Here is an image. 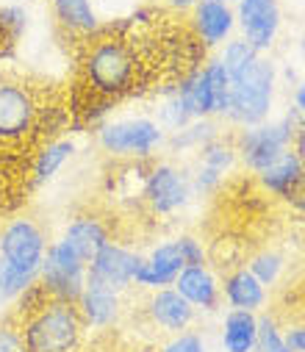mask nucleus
<instances>
[{"instance_id":"1","label":"nucleus","mask_w":305,"mask_h":352,"mask_svg":"<svg viewBox=\"0 0 305 352\" xmlns=\"http://www.w3.org/2000/svg\"><path fill=\"white\" fill-rule=\"evenodd\" d=\"M81 72L86 86L103 100H117L128 95L139 78V56L123 36H94L86 47Z\"/></svg>"},{"instance_id":"2","label":"nucleus","mask_w":305,"mask_h":352,"mask_svg":"<svg viewBox=\"0 0 305 352\" xmlns=\"http://www.w3.org/2000/svg\"><path fill=\"white\" fill-rule=\"evenodd\" d=\"M94 144L114 161H150L167 147V131L150 114L112 117L103 120L94 131Z\"/></svg>"},{"instance_id":"3","label":"nucleus","mask_w":305,"mask_h":352,"mask_svg":"<svg viewBox=\"0 0 305 352\" xmlns=\"http://www.w3.org/2000/svg\"><path fill=\"white\" fill-rule=\"evenodd\" d=\"M231 109H228V122L239 128L258 125L272 117L275 111V98H277V64L266 56H258L244 72L231 78Z\"/></svg>"},{"instance_id":"4","label":"nucleus","mask_w":305,"mask_h":352,"mask_svg":"<svg viewBox=\"0 0 305 352\" xmlns=\"http://www.w3.org/2000/svg\"><path fill=\"white\" fill-rule=\"evenodd\" d=\"M25 352H78L83 341V322L75 302L48 300L20 319Z\"/></svg>"},{"instance_id":"5","label":"nucleus","mask_w":305,"mask_h":352,"mask_svg":"<svg viewBox=\"0 0 305 352\" xmlns=\"http://www.w3.org/2000/svg\"><path fill=\"white\" fill-rule=\"evenodd\" d=\"M299 125H302V120L291 109H286V114H280V117H269L258 125L239 128L233 136L239 164L247 172L258 175L264 166H269L275 158H280L286 150H291V142H294Z\"/></svg>"},{"instance_id":"6","label":"nucleus","mask_w":305,"mask_h":352,"mask_svg":"<svg viewBox=\"0 0 305 352\" xmlns=\"http://www.w3.org/2000/svg\"><path fill=\"white\" fill-rule=\"evenodd\" d=\"M191 169L178 161H153L142 175V200L153 217H175L194 200Z\"/></svg>"},{"instance_id":"7","label":"nucleus","mask_w":305,"mask_h":352,"mask_svg":"<svg viewBox=\"0 0 305 352\" xmlns=\"http://www.w3.org/2000/svg\"><path fill=\"white\" fill-rule=\"evenodd\" d=\"M86 267L89 263L59 236L48 244L45 261L39 267V286L48 294V300L59 302H75L86 286Z\"/></svg>"},{"instance_id":"8","label":"nucleus","mask_w":305,"mask_h":352,"mask_svg":"<svg viewBox=\"0 0 305 352\" xmlns=\"http://www.w3.org/2000/svg\"><path fill=\"white\" fill-rule=\"evenodd\" d=\"M48 244L50 239L34 217H14L0 228V258L23 272L39 275Z\"/></svg>"},{"instance_id":"9","label":"nucleus","mask_w":305,"mask_h":352,"mask_svg":"<svg viewBox=\"0 0 305 352\" xmlns=\"http://www.w3.org/2000/svg\"><path fill=\"white\" fill-rule=\"evenodd\" d=\"M39 120V103L31 86L14 78L0 80V144H17L31 136Z\"/></svg>"},{"instance_id":"10","label":"nucleus","mask_w":305,"mask_h":352,"mask_svg":"<svg viewBox=\"0 0 305 352\" xmlns=\"http://www.w3.org/2000/svg\"><path fill=\"white\" fill-rule=\"evenodd\" d=\"M236 12V34L253 45L261 56H266L283 28V6L280 0H239Z\"/></svg>"},{"instance_id":"11","label":"nucleus","mask_w":305,"mask_h":352,"mask_svg":"<svg viewBox=\"0 0 305 352\" xmlns=\"http://www.w3.org/2000/svg\"><path fill=\"white\" fill-rule=\"evenodd\" d=\"M139 267H142V252L112 239L103 250L89 261L86 275H89V280H97V283L112 286V289L125 294L128 289H134Z\"/></svg>"},{"instance_id":"12","label":"nucleus","mask_w":305,"mask_h":352,"mask_svg":"<svg viewBox=\"0 0 305 352\" xmlns=\"http://www.w3.org/2000/svg\"><path fill=\"white\" fill-rule=\"evenodd\" d=\"M194 155L197 158H194V164L189 169H191V186H194L197 197L214 195L225 184V175L233 172L236 164H239L233 139H225V136H217L214 142H209Z\"/></svg>"},{"instance_id":"13","label":"nucleus","mask_w":305,"mask_h":352,"mask_svg":"<svg viewBox=\"0 0 305 352\" xmlns=\"http://www.w3.org/2000/svg\"><path fill=\"white\" fill-rule=\"evenodd\" d=\"M189 28L200 47L220 50L236 36V12L225 0H197L189 12Z\"/></svg>"},{"instance_id":"14","label":"nucleus","mask_w":305,"mask_h":352,"mask_svg":"<svg viewBox=\"0 0 305 352\" xmlns=\"http://www.w3.org/2000/svg\"><path fill=\"white\" fill-rule=\"evenodd\" d=\"M75 308L86 330H112L125 316V297L112 286L86 278V286L75 300Z\"/></svg>"},{"instance_id":"15","label":"nucleus","mask_w":305,"mask_h":352,"mask_svg":"<svg viewBox=\"0 0 305 352\" xmlns=\"http://www.w3.org/2000/svg\"><path fill=\"white\" fill-rule=\"evenodd\" d=\"M183 267L186 263L180 258V250H178L175 239H164V241L153 244L147 252H142V267L136 272V283L134 286L145 289V292L169 289Z\"/></svg>"},{"instance_id":"16","label":"nucleus","mask_w":305,"mask_h":352,"mask_svg":"<svg viewBox=\"0 0 305 352\" xmlns=\"http://www.w3.org/2000/svg\"><path fill=\"white\" fill-rule=\"evenodd\" d=\"M172 289L200 314H214L222 302V289H220V275L209 267V263H200V267H183L180 275L175 278Z\"/></svg>"},{"instance_id":"17","label":"nucleus","mask_w":305,"mask_h":352,"mask_svg":"<svg viewBox=\"0 0 305 352\" xmlns=\"http://www.w3.org/2000/svg\"><path fill=\"white\" fill-rule=\"evenodd\" d=\"M145 314H147L150 324L158 327V330L167 333V336L191 330V324H194V319H197V311H194L172 286H169V289L150 292V297H147V302H145Z\"/></svg>"},{"instance_id":"18","label":"nucleus","mask_w":305,"mask_h":352,"mask_svg":"<svg viewBox=\"0 0 305 352\" xmlns=\"http://www.w3.org/2000/svg\"><path fill=\"white\" fill-rule=\"evenodd\" d=\"M61 239L89 263L100 250L112 241V230H109L106 219H100L92 211H81V214H72L67 219V225L61 230Z\"/></svg>"},{"instance_id":"19","label":"nucleus","mask_w":305,"mask_h":352,"mask_svg":"<svg viewBox=\"0 0 305 352\" xmlns=\"http://www.w3.org/2000/svg\"><path fill=\"white\" fill-rule=\"evenodd\" d=\"M222 300L228 302V311H247V314H261L269 300V289L253 278L247 267H233L222 280Z\"/></svg>"},{"instance_id":"20","label":"nucleus","mask_w":305,"mask_h":352,"mask_svg":"<svg viewBox=\"0 0 305 352\" xmlns=\"http://www.w3.org/2000/svg\"><path fill=\"white\" fill-rule=\"evenodd\" d=\"M75 153H78V142L72 136H56L45 142L31 164V186L39 189V186L53 184L59 178V172L75 158Z\"/></svg>"},{"instance_id":"21","label":"nucleus","mask_w":305,"mask_h":352,"mask_svg":"<svg viewBox=\"0 0 305 352\" xmlns=\"http://www.w3.org/2000/svg\"><path fill=\"white\" fill-rule=\"evenodd\" d=\"M172 86H175V95L180 98V103L186 106L191 120H217L209 80H206V75H202V64L189 67Z\"/></svg>"},{"instance_id":"22","label":"nucleus","mask_w":305,"mask_h":352,"mask_svg":"<svg viewBox=\"0 0 305 352\" xmlns=\"http://www.w3.org/2000/svg\"><path fill=\"white\" fill-rule=\"evenodd\" d=\"M50 12L59 28L75 36H97L103 31L94 0H50Z\"/></svg>"},{"instance_id":"23","label":"nucleus","mask_w":305,"mask_h":352,"mask_svg":"<svg viewBox=\"0 0 305 352\" xmlns=\"http://www.w3.org/2000/svg\"><path fill=\"white\" fill-rule=\"evenodd\" d=\"M302 166L297 161V155L291 150H286L280 158H275L269 166H264L258 175H255V181L258 186L272 195V197H280V200H288V195L302 184Z\"/></svg>"},{"instance_id":"24","label":"nucleus","mask_w":305,"mask_h":352,"mask_svg":"<svg viewBox=\"0 0 305 352\" xmlns=\"http://www.w3.org/2000/svg\"><path fill=\"white\" fill-rule=\"evenodd\" d=\"M258 338V314L247 311H228L220 327V346L222 352H255Z\"/></svg>"},{"instance_id":"25","label":"nucleus","mask_w":305,"mask_h":352,"mask_svg":"<svg viewBox=\"0 0 305 352\" xmlns=\"http://www.w3.org/2000/svg\"><path fill=\"white\" fill-rule=\"evenodd\" d=\"M217 136H222V131L217 128L214 120H191L189 125H183L180 131H172L167 133V147L172 155H180V153H197L202 150L209 142H214Z\"/></svg>"},{"instance_id":"26","label":"nucleus","mask_w":305,"mask_h":352,"mask_svg":"<svg viewBox=\"0 0 305 352\" xmlns=\"http://www.w3.org/2000/svg\"><path fill=\"white\" fill-rule=\"evenodd\" d=\"M39 275H31V272H23L17 267H12L9 261L0 258V311H6V308H14L23 294L36 286Z\"/></svg>"},{"instance_id":"27","label":"nucleus","mask_w":305,"mask_h":352,"mask_svg":"<svg viewBox=\"0 0 305 352\" xmlns=\"http://www.w3.org/2000/svg\"><path fill=\"white\" fill-rule=\"evenodd\" d=\"M202 75H206V80H209V89H211V100H214L217 117L225 120V117H228V109H231V86H233V80H231L225 64H222L217 56H211V58L202 61Z\"/></svg>"},{"instance_id":"28","label":"nucleus","mask_w":305,"mask_h":352,"mask_svg":"<svg viewBox=\"0 0 305 352\" xmlns=\"http://www.w3.org/2000/svg\"><path fill=\"white\" fill-rule=\"evenodd\" d=\"M244 267L253 272V278L258 283L272 289L275 283H280V278L286 272V255L280 250H275V247H264V250H258V252H253L247 258Z\"/></svg>"},{"instance_id":"29","label":"nucleus","mask_w":305,"mask_h":352,"mask_svg":"<svg viewBox=\"0 0 305 352\" xmlns=\"http://www.w3.org/2000/svg\"><path fill=\"white\" fill-rule=\"evenodd\" d=\"M156 122H158L167 133L180 131L183 125L191 122L186 106H183L180 98L175 95V86H167V89H164V95H161V100H158V109H156Z\"/></svg>"},{"instance_id":"30","label":"nucleus","mask_w":305,"mask_h":352,"mask_svg":"<svg viewBox=\"0 0 305 352\" xmlns=\"http://www.w3.org/2000/svg\"><path fill=\"white\" fill-rule=\"evenodd\" d=\"M258 56H261V53H258L253 45H247L242 36L228 39V42L220 47V53H217V58L225 64V69H228V75H231V78H236L239 72H244V69H247Z\"/></svg>"},{"instance_id":"31","label":"nucleus","mask_w":305,"mask_h":352,"mask_svg":"<svg viewBox=\"0 0 305 352\" xmlns=\"http://www.w3.org/2000/svg\"><path fill=\"white\" fill-rule=\"evenodd\" d=\"M255 352H291L286 344V333L272 314H258V338Z\"/></svg>"},{"instance_id":"32","label":"nucleus","mask_w":305,"mask_h":352,"mask_svg":"<svg viewBox=\"0 0 305 352\" xmlns=\"http://www.w3.org/2000/svg\"><path fill=\"white\" fill-rule=\"evenodd\" d=\"M28 12L25 6L20 3H6V6H0V34H3L6 39L17 42L25 31H28Z\"/></svg>"},{"instance_id":"33","label":"nucleus","mask_w":305,"mask_h":352,"mask_svg":"<svg viewBox=\"0 0 305 352\" xmlns=\"http://www.w3.org/2000/svg\"><path fill=\"white\" fill-rule=\"evenodd\" d=\"M158 352H209V344L202 338V333L197 330H183V333H175L169 336Z\"/></svg>"},{"instance_id":"34","label":"nucleus","mask_w":305,"mask_h":352,"mask_svg":"<svg viewBox=\"0 0 305 352\" xmlns=\"http://www.w3.org/2000/svg\"><path fill=\"white\" fill-rule=\"evenodd\" d=\"M175 244L180 250V258H183L186 267H200V263H209V250H206V244H202L197 236L180 233V236H175Z\"/></svg>"},{"instance_id":"35","label":"nucleus","mask_w":305,"mask_h":352,"mask_svg":"<svg viewBox=\"0 0 305 352\" xmlns=\"http://www.w3.org/2000/svg\"><path fill=\"white\" fill-rule=\"evenodd\" d=\"M0 352H25L20 322L14 319H0Z\"/></svg>"},{"instance_id":"36","label":"nucleus","mask_w":305,"mask_h":352,"mask_svg":"<svg viewBox=\"0 0 305 352\" xmlns=\"http://www.w3.org/2000/svg\"><path fill=\"white\" fill-rule=\"evenodd\" d=\"M283 333H286V344L291 352H305V322H294L283 327Z\"/></svg>"},{"instance_id":"37","label":"nucleus","mask_w":305,"mask_h":352,"mask_svg":"<svg viewBox=\"0 0 305 352\" xmlns=\"http://www.w3.org/2000/svg\"><path fill=\"white\" fill-rule=\"evenodd\" d=\"M302 122H305V78L302 80H297V86H294V92H291V106H288Z\"/></svg>"},{"instance_id":"38","label":"nucleus","mask_w":305,"mask_h":352,"mask_svg":"<svg viewBox=\"0 0 305 352\" xmlns=\"http://www.w3.org/2000/svg\"><path fill=\"white\" fill-rule=\"evenodd\" d=\"M291 153L297 155V161H299V166H302V175H305V122L297 128V136H294V142H291Z\"/></svg>"},{"instance_id":"39","label":"nucleus","mask_w":305,"mask_h":352,"mask_svg":"<svg viewBox=\"0 0 305 352\" xmlns=\"http://www.w3.org/2000/svg\"><path fill=\"white\" fill-rule=\"evenodd\" d=\"M286 203H288L294 211H299V214L305 217V178H302V184L288 195V200H286Z\"/></svg>"},{"instance_id":"40","label":"nucleus","mask_w":305,"mask_h":352,"mask_svg":"<svg viewBox=\"0 0 305 352\" xmlns=\"http://www.w3.org/2000/svg\"><path fill=\"white\" fill-rule=\"evenodd\" d=\"M164 3L172 9V12H191V6L197 0H164Z\"/></svg>"},{"instance_id":"41","label":"nucleus","mask_w":305,"mask_h":352,"mask_svg":"<svg viewBox=\"0 0 305 352\" xmlns=\"http://www.w3.org/2000/svg\"><path fill=\"white\" fill-rule=\"evenodd\" d=\"M297 56H299V64H302V69H305V36L297 42Z\"/></svg>"},{"instance_id":"42","label":"nucleus","mask_w":305,"mask_h":352,"mask_svg":"<svg viewBox=\"0 0 305 352\" xmlns=\"http://www.w3.org/2000/svg\"><path fill=\"white\" fill-rule=\"evenodd\" d=\"M225 3H231V6H236V3H239V0H225Z\"/></svg>"}]
</instances>
